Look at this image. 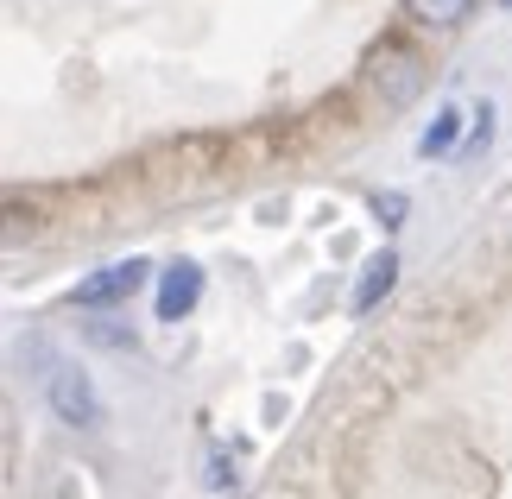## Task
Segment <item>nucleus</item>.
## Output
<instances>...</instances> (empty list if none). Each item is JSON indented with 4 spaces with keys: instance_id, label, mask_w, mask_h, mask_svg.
Segmentation results:
<instances>
[{
    "instance_id": "nucleus-1",
    "label": "nucleus",
    "mask_w": 512,
    "mask_h": 499,
    "mask_svg": "<svg viewBox=\"0 0 512 499\" xmlns=\"http://www.w3.org/2000/svg\"><path fill=\"white\" fill-rule=\"evenodd\" d=\"M26 361H32V379H38V392H45V405L64 417L70 430H95L108 417L102 405V392H95V379L70 361V354H57L51 342H26Z\"/></svg>"
},
{
    "instance_id": "nucleus-2",
    "label": "nucleus",
    "mask_w": 512,
    "mask_h": 499,
    "mask_svg": "<svg viewBox=\"0 0 512 499\" xmlns=\"http://www.w3.org/2000/svg\"><path fill=\"white\" fill-rule=\"evenodd\" d=\"M367 89L380 95L386 108H405L411 95L424 89V57L411 51V45H399V38L373 45V57H367Z\"/></svg>"
},
{
    "instance_id": "nucleus-3",
    "label": "nucleus",
    "mask_w": 512,
    "mask_h": 499,
    "mask_svg": "<svg viewBox=\"0 0 512 499\" xmlns=\"http://www.w3.org/2000/svg\"><path fill=\"white\" fill-rule=\"evenodd\" d=\"M146 278H152L146 259H114V266L89 272L83 285H76V310H114V304H127V297L140 291Z\"/></svg>"
},
{
    "instance_id": "nucleus-4",
    "label": "nucleus",
    "mask_w": 512,
    "mask_h": 499,
    "mask_svg": "<svg viewBox=\"0 0 512 499\" xmlns=\"http://www.w3.org/2000/svg\"><path fill=\"white\" fill-rule=\"evenodd\" d=\"M196 297H203V266H196V259H177V266H165V278H159V316H165V323L190 316Z\"/></svg>"
},
{
    "instance_id": "nucleus-5",
    "label": "nucleus",
    "mask_w": 512,
    "mask_h": 499,
    "mask_svg": "<svg viewBox=\"0 0 512 499\" xmlns=\"http://www.w3.org/2000/svg\"><path fill=\"white\" fill-rule=\"evenodd\" d=\"M392 285H399V253H373L367 272H361V285H354V316H367Z\"/></svg>"
},
{
    "instance_id": "nucleus-6",
    "label": "nucleus",
    "mask_w": 512,
    "mask_h": 499,
    "mask_svg": "<svg viewBox=\"0 0 512 499\" xmlns=\"http://www.w3.org/2000/svg\"><path fill=\"white\" fill-rule=\"evenodd\" d=\"M468 114H475V108H437V121L424 127L418 152H424V158H456V152H462V121H468Z\"/></svg>"
},
{
    "instance_id": "nucleus-7",
    "label": "nucleus",
    "mask_w": 512,
    "mask_h": 499,
    "mask_svg": "<svg viewBox=\"0 0 512 499\" xmlns=\"http://www.w3.org/2000/svg\"><path fill=\"white\" fill-rule=\"evenodd\" d=\"M399 7L418 19V26H430V32H456L468 13H475V0H399Z\"/></svg>"
},
{
    "instance_id": "nucleus-8",
    "label": "nucleus",
    "mask_w": 512,
    "mask_h": 499,
    "mask_svg": "<svg viewBox=\"0 0 512 499\" xmlns=\"http://www.w3.org/2000/svg\"><path fill=\"white\" fill-rule=\"evenodd\" d=\"M83 335H89L95 348H133V323H114L108 310H95L89 323H83Z\"/></svg>"
},
{
    "instance_id": "nucleus-9",
    "label": "nucleus",
    "mask_w": 512,
    "mask_h": 499,
    "mask_svg": "<svg viewBox=\"0 0 512 499\" xmlns=\"http://www.w3.org/2000/svg\"><path fill=\"white\" fill-rule=\"evenodd\" d=\"M373 215H380V222H386V228H399V222H405V196H399V190H386V196H373Z\"/></svg>"
}]
</instances>
